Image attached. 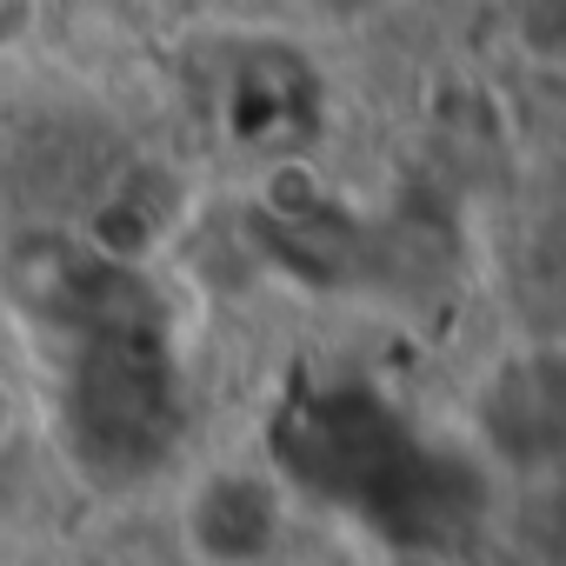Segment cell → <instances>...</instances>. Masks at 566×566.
<instances>
[{"instance_id": "cell-2", "label": "cell", "mask_w": 566, "mask_h": 566, "mask_svg": "<svg viewBox=\"0 0 566 566\" xmlns=\"http://www.w3.org/2000/svg\"><path fill=\"white\" fill-rule=\"evenodd\" d=\"M8 427H14V400L0 394V440H8Z\"/></svg>"}, {"instance_id": "cell-1", "label": "cell", "mask_w": 566, "mask_h": 566, "mask_svg": "<svg viewBox=\"0 0 566 566\" xmlns=\"http://www.w3.org/2000/svg\"><path fill=\"white\" fill-rule=\"evenodd\" d=\"M180 539L200 566H260L280 539V506L247 473H207L180 506Z\"/></svg>"}]
</instances>
